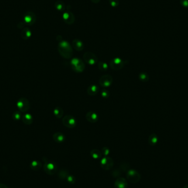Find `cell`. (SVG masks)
Wrapping results in <instances>:
<instances>
[{
	"mask_svg": "<svg viewBox=\"0 0 188 188\" xmlns=\"http://www.w3.org/2000/svg\"><path fill=\"white\" fill-rule=\"evenodd\" d=\"M85 118L88 122L91 123H94L98 122V115L95 112L89 111L87 113Z\"/></svg>",
	"mask_w": 188,
	"mask_h": 188,
	"instance_id": "cell-13",
	"label": "cell"
},
{
	"mask_svg": "<svg viewBox=\"0 0 188 188\" xmlns=\"http://www.w3.org/2000/svg\"><path fill=\"white\" fill-rule=\"evenodd\" d=\"M17 106L21 112H27L30 108V103L27 98H21L18 100Z\"/></svg>",
	"mask_w": 188,
	"mask_h": 188,
	"instance_id": "cell-6",
	"label": "cell"
},
{
	"mask_svg": "<svg viewBox=\"0 0 188 188\" xmlns=\"http://www.w3.org/2000/svg\"><path fill=\"white\" fill-rule=\"evenodd\" d=\"M58 50L60 55L63 57L67 59H69L72 57L73 50L72 46L68 42L64 40L61 41L58 44Z\"/></svg>",
	"mask_w": 188,
	"mask_h": 188,
	"instance_id": "cell-1",
	"label": "cell"
},
{
	"mask_svg": "<svg viewBox=\"0 0 188 188\" xmlns=\"http://www.w3.org/2000/svg\"><path fill=\"white\" fill-rule=\"evenodd\" d=\"M63 125L70 129L74 128L77 125V120L72 115H66L62 119Z\"/></svg>",
	"mask_w": 188,
	"mask_h": 188,
	"instance_id": "cell-5",
	"label": "cell"
},
{
	"mask_svg": "<svg viewBox=\"0 0 188 188\" xmlns=\"http://www.w3.org/2000/svg\"><path fill=\"white\" fill-rule=\"evenodd\" d=\"M67 181L70 183V184H74V183L75 182V177L73 176V175H68V176H67Z\"/></svg>",
	"mask_w": 188,
	"mask_h": 188,
	"instance_id": "cell-29",
	"label": "cell"
},
{
	"mask_svg": "<svg viewBox=\"0 0 188 188\" xmlns=\"http://www.w3.org/2000/svg\"><path fill=\"white\" fill-rule=\"evenodd\" d=\"M69 175L68 172L67 171H62L59 172L58 174V177L59 178L62 179H64L67 177V176Z\"/></svg>",
	"mask_w": 188,
	"mask_h": 188,
	"instance_id": "cell-28",
	"label": "cell"
},
{
	"mask_svg": "<svg viewBox=\"0 0 188 188\" xmlns=\"http://www.w3.org/2000/svg\"><path fill=\"white\" fill-rule=\"evenodd\" d=\"M110 149L107 147H103L101 150V153L102 155H104V156H107L108 155L110 154Z\"/></svg>",
	"mask_w": 188,
	"mask_h": 188,
	"instance_id": "cell-32",
	"label": "cell"
},
{
	"mask_svg": "<svg viewBox=\"0 0 188 188\" xmlns=\"http://www.w3.org/2000/svg\"><path fill=\"white\" fill-rule=\"evenodd\" d=\"M21 112L19 111H15L13 112V115H12V118L13 119L15 120V121H19L21 119Z\"/></svg>",
	"mask_w": 188,
	"mask_h": 188,
	"instance_id": "cell-27",
	"label": "cell"
},
{
	"mask_svg": "<svg viewBox=\"0 0 188 188\" xmlns=\"http://www.w3.org/2000/svg\"><path fill=\"white\" fill-rule=\"evenodd\" d=\"M83 58L85 62L90 65H94L98 62V57L93 52H85L84 54Z\"/></svg>",
	"mask_w": 188,
	"mask_h": 188,
	"instance_id": "cell-7",
	"label": "cell"
},
{
	"mask_svg": "<svg viewBox=\"0 0 188 188\" xmlns=\"http://www.w3.org/2000/svg\"><path fill=\"white\" fill-rule=\"evenodd\" d=\"M70 64L73 70L77 73H81L85 70V64L79 58H74L70 61Z\"/></svg>",
	"mask_w": 188,
	"mask_h": 188,
	"instance_id": "cell-3",
	"label": "cell"
},
{
	"mask_svg": "<svg viewBox=\"0 0 188 188\" xmlns=\"http://www.w3.org/2000/svg\"><path fill=\"white\" fill-rule=\"evenodd\" d=\"M63 19L67 24H72L75 21V17L73 13L68 11L63 14Z\"/></svg>",
	"mask_w": 188,
	"mask_h": 188,
	"instance_id": "cell-12",
	"label": "cell"
},
{
	"mask_svg": "<svg viewBox=\"0 0 188 188\" xmlns=\"http://www.w3.org/2000/svg\"><path fill=\"white\" fill-rule=\"evenodd\" d=\"M53 139L57 143H62L65 141L66 137L62 132H57L53 134Z\"/></svg>",
	"mask_w": 188,
	"mask_h": 188,
	"instance_id": "cell-16",
	"label": "cell"
},
{
	"mask_svg": "<svg viewBox=\"0 0 188 188\" xmlns=\"http://www.w3.org/2000/svg\"><path fill=\"white\" fill-rule=\"evenodd\" d=\"M127 179L130 183L135 184L140 181L141 175L135 169H130L127 173Z\"/></svg>",
	"mask_w": 188,
	"mask_h": 188,
	"instance_id": "cell-4",
	"label": "cell"
},
{
	"mask_svg": "<svg viewBox=\"0 0 188 188\" xmlns=\"http://www.w3.org/2000/svg\"><path fill=\"white\" fill-rule=\"evenodd\" d=\"M21 121L27 125H31L33 122V117L32 115L30 113H25L22 115Z\"/></svg>",
	"mask_w": 188,
	"mask_h": 188,
	"instance_id": "cell-17",
	"label": "cell"
},
{
	"mask_svg": "<svg viewBox=\"0 0 188 188\" xmlns=\"http://www.w3.org/2000/svg\"><path fill=\"white\" fill-rule=\"evenodd\" d=\"M44 161V170L46 173L49 175H53L55 174L57 171V166L56 164L50 161L47 160L46 158H43Z\"/></svg>",
	"mask_w": 188,
	"mask_h": 188,
	"instance_id": "cell-2",
	"label": "cell"
},
{
	"mask_svg": "<svg viewBox=\"0 0 188 188\" xmlns=\"http://www.w3.org/2000/svg\"><path fill=\"white\" fill-rule=\"evenodd\" d=\"M128 183L123 178H119L115 183V188H127Z\"/></svg>",
	"mask_w": 188,
	"mask_h": 188,
	"instance_id": "cell-14",
	"label": "cell"
},
{
	"mask_svg": "<svg viewBox=\"0 0 188 188\" xmlns=\"http://www.w3.org/2000/svg\"><path fill=\"white\" fill-rule=\"evenodd\" d=\"M113 82V78L110 75L106 74L101 76L99 79V83L102 87H110Z\"/></svg>",
	"mask_w": 188,
	"mask_h": 188,
	"instance_id": "cell-11",
	"label": "cell"
},
{
	"mask_svg": "<svg viewBox=\"0 0 188 188\" xmlns=\"http://www.w3.org/2000/svg\"><path fill=\"white\" fill-rule=\"evenodd\" d=\"M180 4L182 7L188 8V0H180Z\"/></svg>",
	"mask_w": 188,
	"mask_h": 188,
	"instance_id": "cell-33",
	"label": "cell"
},
{
	"mask_svg": "<svg viewBox=\"0 0 188 188\" xmlns=\"http://www.w3.org/2000/svg\"><path fill=\"white\" fill-rule=\"evenodd\" d=\"M0 188H8L7 186L2 183H0Z\"/></svg>",
	"mask_w": 188,
	"mask_h": 188,
	"instance_id": "cell-35",
	"label": "cell"
},
{
	"mask_svg": "<svg viewBox=\"0 0 188 188\" xmlns=\"http://www.w3.org/2000/svg\"><path fill=\"white\" fill-rule=\"evenodd\" d=\"M21 38L24 40H28L31 36V31L28 27L23 28L21 32Z\"/></svg>",
	"mask_w": 188,
	"mask_h": 188,
	"instance_id": "cell-19",
	"label": "cell"
},
{
	"mask_svg": "<svg viewBox=\"0 0 188 188\" xmlns=\"http://www.w3.org/2000/svg\"><path fill=\"white\" fill-rule=\"evenodd\" d=\"M53 114L57 118H61L63 115L64 112L62 108L60 107H56L53 110Z\"/></svg>",
	"mask_w": 188,
	"mask_h": 188,
	"instance_id": "cell-23",
	"label": "cell"
},
{
	"mask_svg": "<svg viewBox=\"0 0 188 188\" xmlns=\"http://www.w3.org/2000/svg\"><path fill=\"white\" fill-rule=\"evenodd\" d=\"M90 1L94 4H98L100 1V0H90Z\"/></svg>",
	"mask_w": 188,
	"mask_h": 188,
	"instance_id": "cell-36",
	"label": "cell"
},
{
	"mask_svg": "<svg viewBox=\"0 0 188 188\" xmlns=\"http://www.w3.org/2000/svg\"><path fill=\"white\" fill-rule=\"evenodd\" d=\"M55 7L56 10L62 12L65 9V4L61 1H57L55 4Z\"/></svg>",
	"mask_w": 188,
	"mask_h": 188,
	"instance_id": "cell-24",
	"label": "cell"
},
{
	"mask_svg": "<svg viewBox=\"0 0 188 188\" xmlns=\"http://www.w3.org/2000/svg\"><path fill=\"white\" fill-rule=\"evenodd\" d=\"M99 87L96 85H91L87 87V93L90 96H94L98 94Z\"/></svg>",
	"mask_w": 188,
	"mask_h": 188,
	"instance_id": "cell-18",
	"label": "cell"
},
{
	"mask_svg": "<svg viewBox=\"0 0 188 188\" xmlns=\"http://www.w3.org/2000/svg\"><path fill=\"white\" fill-rule=\"evenodd\" d=\"M110 92L106 89H104L101 91V96L104 98H107L110 96Z\"/></svg>",
	"mask_w": 188,
	"mask_h": 188,
	"instance_id": "cell-30",
	"label": "cell"
},
{
	"mask_svg": "<svg viewBox=\"0 0 188 188\" xmlns=\"http://www.w3.org/2000/svg\"><path fill=\"white\" fill-rule=\"evenodd\" d=\"M98 69L102 72H105L108 70V64L104 62H99L98 63Z\"/></svg>",
	"mask_w": 188,
	"mask_h": 188,
	"instance_id": "cell-25",
	"label": "cell"
},
{
	"mask_svg": "<svg viewBox=\"0 0 188 188\" xmlns=\"http://www.w3.org/2000/svg\"><path fill=\"white\" fill-rule=\"evenodd\" d=\"M23 20L25 24L32 25L34 24L36 20V17L35 13L33 12H28L25 13L23 17Z\"/></svg>",
	"mask_w": 188,
	"mask_h": 188,
	"instance_id": "cell-9",
	"label": "cell"
},
{
	"mask_svg": "<svg viewBox=\"0 0 188 188\" xmlns=\"http://www.w3.org/2000/svg\"></svg>",
	"mask_w": 188,
	"mask_h": 188,
	"instance_id": "cell-38",
	"label": "cell"
},
{
	"mask_svg": "<svg viewBox=\"0 0 188 188\" xmlns=\"http://www.w3.org/2000/svg\"><path fill=\"white\" fill-rule=\"evenodd\" d=\"M139 79L143 82H147L149 80V77L147 74L145 72H141L139 75Z\"/></svg>",
	"mask_w": 188,
	"mask_h": 188,
	"instance_id": "cell-26",
	"label": "cell"
},
{
	"mask_svg": "<svg viewBox=\"0 0 188 188\" xmlns=\"http://www.w3.org/2000/svg\"><path fill=\"white\" fill-rule=\"evenodd\" d=\"M158 136L156 134H151L149 138V143L151 146H155L158 142Z\"/></svg>",
	"mask_w": 188,
	"mask_h": 188,
	"instance_id": "cell-21",
	"label": "cell"
},
{
	"mask_svg": "<svg viewBox=\"0 0 188 188\" xmlns=\"http://www.w3.org/2000/svg\"><path fill=\"white\" fill-rule=\"evenodd\" d=\"M183 188H188V185H185V186H184V187H183Z\"/></svg>",
	"mask_w": 188,
	"mask_h": 188,
	"instance_id": "cell-37",
	"label": "cell"
},
{
	"mask_svg": "<svg viewBox=\"0 0 188 188\" xmlns=\"http://www.w3.org/2000/svg\"><path fill=\"white\" fill-rule=\"evenodd\" d=\"M109 4L112 7H117L118 6L119 2L118 0H109Z\"/></svg>",
	"mask_w": 188,
	"mask_h": 188,
	"instance_id": "cell-31",
	"label": "cell"
},
{
	"mask_svg": "<svg viewBox=\"0 0 188 188\" xmlns=\"http://www.w3.org/2000/svg\"><path fill=\"white\" fill-rule=\"evenodd\" d=\"M72 46L73 48L78 51H82L84 48L83 42L79 39H74L72 41Z\"/></svg>",
	"mask_w": 188,
	"mask_h": 188,
	"instance_id": "cell-15",
	"label": "cell"
},
{
	"mask_svg": "<svg viewBox=\"0 0 188 188\" xmlns=\"http://www.w3.org/2000/svg\"><path fill=\"white\" fill-rule=\"evenodd\" d=\"M41 162H40L38 161H33L31 162L30 164V168L33 171H38L41 168Z\"/></svg>",
	"mask_w": 188,
	"mask_h": 188,
	"instance_id": "cell-20",
	"label": "cell"
},
{
	"mask_svg": "<svg viewBox=\"0 0 188 188\" xmlns=\"http://www.w3.org/2000/svg\"><path fill=\"white\" fill-rule=\"evenodd\" d=\"M25 23L24 21H20V22H19V23H18V28H19V29H23V28H25Z\"/></svg>",
	"mask_w": 188,
	"mask_h": 188,
	"instance_id": "cell-34",
	"label": "cell"
},
{
	"mask_svg": "<svg viewBox=\"0 0 188 188\" xmlns=\"http://www.w3.org/2000/svg\"><path fill=\"white\" fill-rule=\"evenodd\" d=\"M124 65V61L120 58H115L110 61V66L112 70H121Z\"/></svg>",
	"mask_w": 188,
	"mask_h": 188,
	"instance_id": "cell-8",
	"label": "cell"
},
{
	"mask_svg": "<svg viewBox=\"0 0 188 188\" xmlns=\"http://www.w3.org/2000/svg\"><path fill=\"white\" fill-rule=\"evenodd\" d=\"M102 155L101 151L98 149H93L91 151V156L95 160L100 159L102 157Z\"/></svg>",
	"mask_w": 188,
	"mask_h": 188,
	"instance_id": "cell-22",
	"label": "cell"
},
{
	"mask_svg": "<svg viewBox=\"0 0 188 188\" xmlns=\"http://www.w3.org/2000/svg\"><path fill=\"white\" fill-rule=\"evenodd\" d=\"M113 161L111 157L104 156L101 161V166L104 170H110L113 167Z\"/></svg>",
	"mask_w": 188,
	"mask_h": 188,
	"instance_id": "cell-10",
	"label": "cell"
}]
</instances>
